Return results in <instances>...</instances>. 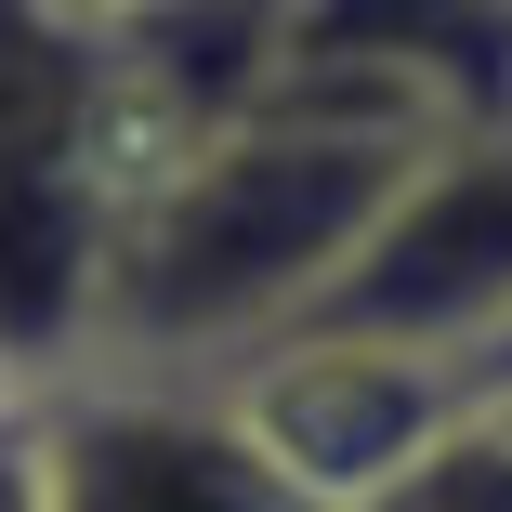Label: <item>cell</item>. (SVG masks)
Returning <instances> with one entry per match:
<instances>
[{
  "label": "cell",
  "instance_id": "cell-6",
  "mask_svg": "<svg viewBox=\"0 0 512 512\" xmlns=\"http://www.w3.org/2000/svg\"><path fill=\"white\" fill-rule=\"evenodd\" d=\"M381 512H512V421H499V407H486V421H460Z\"/></svg>",
  "mask_w": 512,
  "mask_h": 512
},
{
  "label": "cell",
  "instance_id": "cell-9",
  "mask_svg": "<svg viewBox=\"0 0 512 512\" xmlns=\"http://www.w3.org/2000/svg\"><path fill=\"white\" fill-rule=\"evenodd\" d=\"M499 14H512V0H499Z\"/></svg>",
  "mask_w": 512,
  "mask_h": 512
},
{
  "label": "cell",
  "instance_id": "cell-10",
  "mask_svg": "<svg viewBox=\"0 0 512 512\" xmlns=\"http://www.w3.org/2000/svg\"><path fill=\"white\" fill-rule=\"evenodd\" d=\"M499 421H512V407H499Z\"/></svg>",
  "mask_w": 512,
  "mask_h": 512
},
{
  "label": "cell",
  "instance_id": "cell-5",
  "mask_svg": "<svg viewBox=\"0 0 512 512\" xmlns=\"http://www.w3.org/2000/svg\"><path fill=\"white\" fill-rule=\"evenodd\" d=\"M224 394H237V421L276 447V473L316 499V512H381L460 421H486V394L460 368L394 355V342H355V329H289Z\"/></svg>",
  "mask_w": 512,
  "mask_h": 512
},
{
  "label": "cell",
  "instance_id": "cell-8",
  "mask_svg": "<svg viewBox=\"0 0 512 512\" xmlns=\"http://www.w3.org/2000/svg\"><path fill=\"white\" fill-rule=\"evenodd\" d=\"M473 394H486V407H512V329H499V355L473 368Z\"/></svg>",
  "mask_w": 512,
  "mask_h": 512
},
{
  "label": "cell",
  "instance_id": "cell-3",
  "mask_svg": "<svg viewBox=\"0 0 512 512\" xmlns=\"http://www.w3.org/2000/svg\"><path fill=\"white\" fill-rule=\"evenodd\" d=\"M302 329H355L394 355H434V368H486L512 329V119L434 132L421 171L381 197L368 250L342 263V289L316 302Z\"/></svg>",
  "mask_w": 512,
  "mask_h": 512
},
{
  "label": "cell",
  "instance_id": "cell-7",
  "mask_svg": "<svg viewBox=\"0 0 512 512\" xmlns=\"http://www.w3.org/2000/svg\"><path fill=\"white\" fill-rule=\"evenodd\" d=\"M0 512H27V394L0 407Z\"/></svg>",
  "mask_w": 512,
  "mask_h": 512
},
{
  "label": "cell",
  "instance_id": "cell-4",
  "mask_svg": "<svg viewBox=\"0 0 512 512\" xmlns=\"http://www.w3.org/2000/svg\"><path fill=\"white\" fill-rule=\"evenodd\" d=\"M27 512H316L224 381L66 368L27 394Z\"/></svg>",
  "mask_w": 512,
  "mask_h": 512
},
{
  "label": "cell",
  "instance_id": "cell-2",
  "mask_svg": "<svg viewBox=\"0 0 512 512\" xmlns=\"http://www.w3.org/2000/svg\"><path fill=\"white\" fill-rule=\"evenodd\" d=\"M171 145L145 53L106 0H0V381L79 368L119 197Z\"/></svg>",
  "mask_w": 512,
  "mask_h": 512
},
{
  "label": "cell",
  "instance_id": "cell-1",
  "mask_svg": "<svg viewBox=\"0 0 512 512\" xmlns=\"http://www.w3.org/2000/svg\"><path fill=\"white\" fill-rule=\"evenodd\" d=\"M421 145H434V119L381 106V92L316 79V66H263L224 119H184L132 171L79 368L237 381L342 289V263L368 250L381 197L421 171Z\"/></svg>",
  "mask_w": 512,
  "mask_h": 512
}]
</instances>
